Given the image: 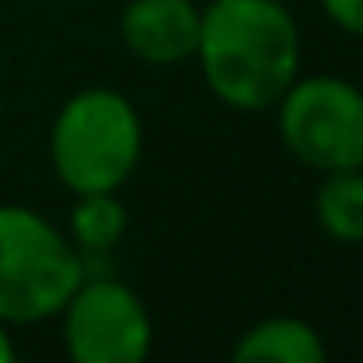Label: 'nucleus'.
<instances>
[{
	"mask_svg": "<svg viewBox=\"0 0 363 363\" xmlns=\"http://www.w3.org/2000/svg\"><path fill=\"white\" fill-rule=\"evenodd\" d=\"M196 63L223 106L274 110L301 74V32L281 0H211L199 9Z\"/></svg>",
	"mask_w": 363,
	"mask_h": 363,
	"instance_id": "f257e3e1",
	"label": "nucleus"
},
{
	"mask_svg": "<svg viewBox=\"0 0 363 363\" xmlns=\"http://www.w3.org/2000/svg\"><path fill=\"white\" fill-rule=\"evenodd\" d=\"M141 118L125 94L106 86L67 98L51 125V168L74 196L118 191L141 160Z\"/></svg>",
	"mask_w": 363,
	"mask_h": 363,
	"instance_id": "f03ea898",
	"label": "nucleus"
},
{
	"mask_svg": "<svg viewBox=\"0 0 363 363\" xmlns=\"http://www.w3.org/2000/svg\"><path fill=\"white\" fill-rule=\"evenodd\" d=\"M82 277V254L63 230L24 203H0V320L59 316Z\"/></svg>",
	"mask_w": 363,
	"mask_h": 363,
	"instance_id": "7ed1b4c3",
	"label": "nucleus"
},
{
	"mask_svg": "<svg viewBox=\"0 0 363 363\" xmlns=\"http://www.w3.org/2000/svg\"><path fill=\"white\" fill-rule=\"evenodd\" d=\"M281 145L316 172L363 168V90L340 74L293 79L274 102Z\"/></svg>",
	"mask_w": 363,
	"mask_h": 363,
	"instance_id": "20e7f679",
	"label": "nucleus"
},
{
	"mask_svg": "<svg viewBox=\"0 0 363 363\" xmlns=\"http://www.w3.org/2000/svg\"><path fill=\"white\" fill-rule=\"evenodd\" d=\"M59 316L67 352L79 363H145L152 352L149 313L118 277H82Z\"/></svg>",
	"mask_w": 363,
	"mask_h": 363,
	"instance_id": "39448f33",
	"label": "nucleus"
},
{
	"mask_svg": "<svg viewBox=\"0 0 363 363\" xmlns=\"http://www.w3.org/2000/svg\"><path fill=\"white\" fill-rule=\"evenodd\" d=\"M118 28L129 55L152 67H176L196 59L199 4L196 0H129Z\"/></svg>",
	"mask_w": 363,
	"mask_h": 363,
	"instance_id": "423d86ee",
	"label": "nucleus"
},
{
	"mask_svg": "<svg viewBox=\"0 0 363 363\" xmlns=\"http://www.w3.org/2000/svg\"><path fill=\"white\" fill-rule=\"evenodd\" d=\"M230 355L238 363H324L328 347L301 316H269L246 328Z\"/></svg>",
	"mask_w": 363,
	"mask_h": 363,
	"instance_id": "0eeeda50",
	"label": "nucleus"
},
{
	"mask_svg": "<svg viewBox=\"0 0 363 363\" xmlns=\"http://www.w3.org/2000/svg\"><path fill=\"white\" fill-rule=\"evenodd\" d=\"M316 188V223L332 242H363V168L320 172Z\"/></svg>",
	"mask_w": 363,
	"mask_h": 363,
	"instance_id": "6e6552de",
	"label": "nucleus"
},
{
	"mask_svg": "<svg viewBox=\"0 0 363 363\" xmlns=\"http://www.w3.org/2000/svg\"><path fill=\"white\" fill-rule=\"evenodd\" d=\"M129 227V215L121 207L118 191H86L79 196L71 211V242L79 246L82 258H94V254H110L121 242Z\"/></svg>",
	"mask_w": 363,
	"mask_h": 363,
	"instance_id": "1a4fd4ad",
	"label": "nucleus"
},
{
	"mask_svg": "<svg viewBox=\"0 0 363 363\" xmlns=\"http://www.w3.org/2000/svg\"><path fill=\"white\" fill-rule=\"evenodd\" d=\"M320 9L340 32L363 40V0H320Z\"/></svg>",
	"mask_w": 363,
	"mask_h": 363,
	"instance_id": "9d476101",
	"label": "nucleus"
},
{
	"mask_svg": "<svg viewBox=\"0 0 363 363\" xmlns=\"http://www.w3.org/2000/svg\"><path fill=\"white\" fill-rule=\"evenodd\" d=\"M12 359H16V344L9 336V324L0 320V363H12Z\"/></svg>",
	"mask_w": 363,
	"mask_h": 363,
	"instance_id": "9b49d317",
	"label": "nucleus"
}]
</instances>
